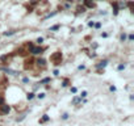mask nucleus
Returning <instances> with one entry per match:
<instances>
[{
	"mask_svg": "<svg viewBox=\"0 0 134 126\" xmlns=\"http://www.w3.org/2000/svg\"><path fill=\"white\" fill-rule=\"evenodd\" d=\"M68 84H70V80H68V79H66L65 82H63V84H62V85H63V87H67Z\"/></svg>",
	"mask_w": 134,
	"mask_h": 126,
	"instance_id": "nucleus-15",
	"label": "nucleus"
},
{
	"mask_svg": "<svg viewBox=\"0 0 134 126\" xmlns=\"http://www.w3.org/2000/svg\"><path fill=\"white\" fill-rule=\"evenodd\" d=\"M84 12H85V7H84V5H78V7H76V15L84 13Z\"/></svg>",
	"mask_w": 134,
	"mask_h": 126,
	"instance_id": "nucleus-9",
	"label": "nucleus"
},
{
	"mask_svg": "<svg viewBox=\"0 0 134 126\" xmlns=\"http://www.w3.org/2000/svg\"><path fill=\"white\" fill-rule=\"evenodd\" d=\"M124 68H125L124 65H120V66H118V70H120V71H121V70H124Z\"/></svg>",
	"mask_w": 134,
	"mask_h": 126,
	"instance_id": "nucleus-22",
	"label": "nucleus"
},
{
	"mask_svg": "<svg viewBox=\"0 0 134 126\" xmlns=\"http://www.w3.org/2000/svg\"><path fill=\"white\" fill-rule=\"evenodd\" d=\"M71 92H72V93H75V92H76V88L72 87V88H71Z\"/></svg>",
	"mask_w": 134,
	"mask_h": 126,
	"instance_id": "nucleus-27",
	"label": "nucleus"
},
{
	"mask_svg": "<svg viewBox=\"0 0 134 126\" xmlns=\"http://www.w3.org/2000/svg\"><path fill=\"white\" fill-rule=\"evenodd\" d=\"M94 26L96 28V29H99V28H100V26H101V24H100V22H97V24H95Z\"/></svg>",
	"mask_w": 134,
	"mask_h": 126,
	"instance_id": "nucleus-20",
	"label": "nucleus"
},
{
	"mask_svg": "<svg viewBox=\"0 0 134 126\" xmlns=\"http://www.w3.org/2000/svg\"><path fill=\"white\" fill-rule=\"evenodd\" d=\"M50 62L53 63L54 66H59L62 63V53L61 51H55L50 55Z\"/></svg>",
	"mask_w": 134,
	"mask_h": 126,
	"instance_id": "nucleus-1",
	"label": "nucleus"
},
{
	"mask_svg": "<svg viewBox=\"0 0 134 126\" xmlns=\"http://www.w3.org/2000/svg\"><path fill=\"white\" fill-rule=\"evenodd\" d=\"M81 101V97H74L72 99V104L75 105V104H79V102Z\"/></svg>",
	"mask_w": 134,
	"mask_h": 126,
	"instance_id": "nucleus-12",
	"label": "nucleus"
},
{
	"mask_svg": "<svg viewBox=\"0 0 134 126\" xmlns=\"http://www.w3.org/2000/svg\"><path fill=\"white\" fill-rule=\"evenodd\" d=\"M133 39H134V36H133V34H130V36H129V41H133Z\"/></svg>",
	"mask_w": 134,
	"mask_h": 126,
	"instance_id": "nucleus-26",
	"label": "nucleus"
},
{
	"mask_svg": "<svg viewBox=\"0 0 134 126\" xmlns=\"http://www.w3.org/2000/svg\"><path fill=\"white\" fill-rule=\"evenodd\" d=\"M58 29H59V25H54L50 28V30H58Z\"/></svg>",
	"mask_w": 134,
	"mask_h": 126,
	"instance_id": "nucleus-16",
	"label": "nucleus"
},
{
	"mask_svg": "<svg viewBox=\"0 0 134 126\" xmlns=\"http://www.w3.org/2000/svg\"><path fill=\"white\" fill-rule=\"evenodd\" d=\"M125 39H126V34L124 33V34L121 36V41H125Z\"/></svg>",
	"mask_w": 134,
	"mask_h": 126,
	"instance_id": "nucleus-19",
	"label": "nucleus"
},
{
	"mask_svg": "<svg viewBox=\"0 0 134 126\" xmlns=\"http://www.w3.org/2000/svg\"><path fill=\"white\" fill-rule=\"evenodd\" d=\"M62 118H63V119H67V118H68V114H67V113H65V114L62 116Z\"/></svg>",
	"mask_w": 134,
	"mask_h": 126,
	"instance_id": "nucleus-21",
	"label": "nucleus"
},
{
	"mask_svg": "<svg viewBox=\"0 0 134 126\" xmlns=\"http://www.w3.org/2000/svg\"><path fill=\"white\" fill-rule=\"evenodd\" d=\"M42 42H43V38H42V37H39V38L37 39V43L39 45V43H42Z\"/></svg>",
	"mask_w": 134,
	"mask_h": 126,
	"instance_id": "nucleus-18",
	"label": "nucleus"
},
{
	"mask_svg": "<svg viewBox=\"0 0 134 126\" xmlns=\"http://www.w3.org/2000/svg\"><path fill=\"white\" fill-rule=\"evenodd\" d=\"M107 60H103V62H100V63H99V65H97V67H105L107 66Z\"/></svg>",
	"mask_w": 134,
	"mask_h": 126,
	"instance_id": "nucleus-13",
	"label": "nucleus"
},
{
	"mask_svg": "<svg viewBox=\"0 0 134 126\" xmlns=\"http://www.w3.org/2000/svg\"><path fill=\"white\" fill-rule=\"evenodd\" d=\"M46 121H49V116H48V114H43V117L39 119V123H43Z\"/></svg>",
	"mask_w": 134,
	"mask_h": 126,
	"instance_id": "nucleus-11",
	"label": "nucleus"
},
{
	"mask_svg": "<svg viewBox=\"0 0 134 126\" xmlns=\"http://www.w3.org/2000/svg\"><path fill=\"white\" fill-rule=\"evenodd\" d=\"M87 96V92H85V91H83V92H81V96L80 97H85Z\"/></svg>",
	"mask_w": 134,
	"mask_h": 126,
	"instance_id": "nucleus-24",
	"label": "nucleus"
},
{
	"mask_svg": "<svg viewBox=\"0 0 134 126\" xmlns=\"http://www.w3.org/2000/svg\"><path fill=\"white\" fill-rule=\"evenodd\" d=\"M46 50V47H39V46H34V45L30 42L29 43V53L32 54H41Z\"/></svg>",
	"mask_w": 134,
	"mask_h": 126,
	"instance_id": "nucleus-3",
	"label": "nucleus"
},
{
	"mask_svg": "<svg viewBox=\"0 0 134 126\" xmlns=\"http://www.w3.org/2000/svg\"><path fill=\"white\" fill-rule=\"evenodd\" d=\"M126 7H127V8H129V11H130V12H131V13L134 12V7H133V2H131V0H129V2H127V3H126Z\"/></svg>",
	"mask_w": 134,
	"mask_h": 126,
	"instance_id": "nucleus-10",
	"label": "nucleus"
},
{
	"mask_svg": "<svg viewBox=\"0 0 134 126\" xmlns=\"http://www.w3.org/2000/svg\"><path fill=\"white\" fill-rule=\"evenodd\" d=\"M83 3H84V7L85 8H95L96 7V4H95V2L94 0H83Z\"/></svg>",
	"mask_w": 134,
	"mask_h": 126,
	"instance_id": "nucleus-6",
	"label": "nucleus"
},
{
	"mask_svg": "<svg viewBox=\"0 0 134 126\" xmlns=\"http://www.w3.org/2000/svg\"><path fill=\"white\" fill-rule=\"evenodd\" d=\"M112 7H113V15H118V11H120V5L118 2H112Z\"/></svg>",
	"mask_w": 134,
	"mask_h": 126,
	"instance_id": "nucleus-7",
	"label": "nucleus"
},
{
	"mask_svg": "<svg viewBox=\"0 0 134 126\" xmlns=\"http://www.w3.org/2000/svg\"><path fill=\"white\" fill-rule=\"evenodd\" d=\"M34 62H36V60H34L33 58L26 59V60H25V65H24V68H25V70H29V68H32L33 65H34Z\"/></svg>",
	"mask_w": 134,
	"mask_h": 126,
	"instance_id": "nucleus-5",
	"label": "nucleus"
},
{
	"mask_svg": "<svg viewBox=\"0 0 134 126\" xmlns=\"http://www.w3.org/2000/svg\"><path fill=\"white\" fill-rule=\"evenodd\" d=\"M94 25H95V24H94V21H90V22H88V26H91V28H92Z\"/></svg>",
	"mask_w": 134,
	"mask_h": 126,
	"instance_id": "nucleus-25",
	"label": "nucleus"
},
{
	"mask_svg": "<svg viewBox=\"0 0 134 126\" xmlns=\"http://www.w3.org/2000/svg\"><path fill=\"white\" fill-rule=\"evenodd\" d=\"M13 54L11 53V54H7V55H3L2 58H0V62L2 63H4V65H9L11 62H12V59H13Z\"/></svg>",
	"mask_w": 134,
	"mask_h": 126,
	"instance_id": "nucleus-4",
	"label": "nucleus"
},
{
	"mask_svg": "<svg viewBox=\"0 0 134 126\" xmlns=\"http://www.w3.org/2000/svg\"><path fill=\"white\" fill-rule=\"evenodd\" d=\"M9 110H11L9 105L5 104L4 97H3L2 95H0V114H2V116H4V114H8V113H9Z\"/></svg>",
	"mask_w": 134,
	"mask_h": 126,
	"instance_id": "nucleus-2",
	"label": "nucleus"
},
{
	"mask_svg": "<svg viewBox=\"0 0 134 126\" xmlns=\"http://www.w3.org/2000/svg\"><path fill=\"white\" fill-rule=\"evenodd\" d=\"M49 82H50V78H46V79H43V80H41L39 84H42V83H49Z\"/></svg>",
	"mask_w": 134,
	"mask_h": 126,
	"instance_id": "nucleus-14",
	"label": "nucleus"
},
{
	"mask_svg": "<svg viewBox=\"0 0 134 126\" xmlns=\"http://www.w3.org/2000/svg\"><path fill=\"white\" fill-rule=\"evenodd\" d=\"M43 97H45V93H39L38 95V99H43Z\"/></svg>",
	"mask_w": 134,
	"mask_h": 126,
	"instance_id": "nucleus-23",
	"label": "nucleus"
},
{
	"mask_svg": "<svg viewBox=\"0 0 134 126\" xmlns=\"http://www.w3.org/2000/svg\"><path fill=\"white\" fill-rule=\"evenodd\" d=\"M26 97H28V100H32L33 97H34V93H28V96H26Z\"/></svg>",
	"mask_w": 134,
	"mask_h": 126,
	"instance_id": "nucleus-17",
	"label": "nucleus"
},
{
	"mask_svg": "<svg viewBox=\"0 0 134 126\" xmlns=\"http://www.w3.org/2000/svg\"><path fill=\"white\" fill-rule=\"evenodd\" d=\"M36 63H37V66L41 67V68H45V66H46V60L45 59H38V60H36Z\"/></svg>",
	"mask_w": 134,
	"mask_h": 126,
	"instance_id": "nucleus-8",
	"label": "nucleus"
}]
</instances>
